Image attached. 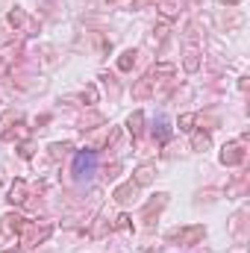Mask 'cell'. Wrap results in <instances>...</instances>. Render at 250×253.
I'll return each mask as SVG.
<instances>
[{
    "instance_id": "41",
    "label": "cell",
    "mask_w": 250,
    "mask_h": 253,
    "mask_svg": "<svg viewBox=\"0 0 250 253\" xmlns=\"http://www.w3.org/2000/svg\"><path fill=\"white\" fill-rule=\"evenodd\" d=\"M47 121H50V115H42V118H36V126L42 129V124H47Z\"/></svg>"
},
{
    "instance_id": "16",
    "label": "cell",
    "mask_w": 250,
    "mask_h": 253,
    "mask_svg": "<svg viewBox=\"0 0 250 253\" xmlns=\"http://www.w3.org/2000/svg\"><path fill=\"white\" fill-rule=\"evenodd\" d=\"M218 21H221V27H227V30H239V27L245 24V15H242L236 6H227V9L221 12V18H218Z\"/></svg>"
},
{
    "instance_id": "17",
    "label": "cell",
    "mask_w": 250,
    "mask_h": 253,
    "mask_svg": "<svg viewBox=\"0 0 250 253\" xmlns=\"http://www.w3.org/2000/svg\"><path fill=\"white\" fill-rule=\"evenodd\" d=\"M27 21H30V15H27L21 6H12V9L6 12V27H12L15 33H18V30H24V27H27Z\"/></svg>"
},
{
    "instance_id": "2",
    "label": "cell",
    "mask_w": 250,
    "mask_h": 253,
    "mask_svg": "<svg viewBox=\"0 0 250 253\" xmlns=\"http://www.w3.org/2000/svg\"><path fill=\"white\" fill-rule=\"evenodd\" d=\"M168 245H177V248H197L203 239H206V227L203 224H188V227H174L168 230Z\"/></svg>"
},
{
    "instance_id": "7",
    "label": "cell",
    "mask_w": 250,
    "mask_h": 253,
    "mask_svg": "<svg viewBox=\"0 0 250 253\" xmlns=\"http://www.w3.org/2000/svg\"><path fill=\"white\" fill-rule=\"evenodd\" d=\"M112 200H115L118 206H132V203L138 200V186H135L132 180H126V183H121L118 189L112 191Z\"/></svg>"
},
{
    "instance_id": "28",
    "label": "cell",
    "mask_w": 250,
    "mask_h": 253,
    "mask_svg": "<svg viewBox=\"0 0 250 253\" xmlns=\"http://www.w3.org/2000/svg\"><path fill=\"white\" fill-rule=\"evenodd\" d=\"M194 126H200V129L212 132V129L218 126V118H215V115H209V112H203V115H194Z\"/></svg>"
},
{
    "instance_id": "37",
    "label": "cell",
    "mask_w": 250,
    "mask_h": 253,
    "mask_svg": "<svg viewBox=\"0 0 250 253\" xmlns=\"http://www.w3.org/2000/svg\"><path fill=\"white\" fill-rule=\"evenodd\" d=\"M150 3H156V0H132V9H144V6H150Z\"/></svg>"
},
{
    "instance_id": "42",
    "label": "cell",
    "mask_w": 250,
    "mask_h": 253,
    "mask_svg": "<svg viewBox=\"0 0 250 253\" xmlns=\"http://www.w3.org/2000/svg\"><path fill=\"white\" fill-rule=\"evenodd\" d=\"M218 3H224V6H239L242 0H218Z\"/></svg>"
},
{
    "instance_id": "18",
    "label": "cell",
    "mask_w": 250,
    "mask_h": 253,
    "mask_svg": "<svg viewBox=\"0 0 250 253\" xmlns=\"http://www.w3.org/2000/svg\"><path fill=\"white\" fill-rule=\"evenodd\" d=\"M126 132L132 135V138H141L144 135V112L141 109H135V112H129V118H126Z\"/></svg>"
},
{
    "instance_id": "36",
    "label": "cell",
    "mask_w": 250,
    "mask_h": 253,
    "mask_svg": "<svg viewBox=\"0 0 250 253\" xmlns=\"http://www.w3.org/2000/svg\"><path fill=\"white\" fill-rule=\"evenodd\" d=\"M153 141H168V129H165V126L153 129Z\"/></svg>"
},
{
    "instance_id": "5",
    "label": "cell",
    "mask_w": 250,
    "mask_h": 253,
    "mask_svg": "<svg viewBox=\"0 0 250 253\" xmlns=\"http://www.w3.org/2000/svg\"><path fill=\"white\" fill-rule=\"evenodd\" d=\"M168 200H171V194L168 191H156L147 203H144V209H141V221H144V227H153V221L159 218V212L168 206Z\"/></svg>"
},
{
    "instance_id": "39",
    "label": "cell",
    "mask_w": 250,
    "mask_h": 253,
    "mask_svg": "<svg viewBox=\"0 0 250 253\" xmlns=\"http://www.w3.org/2000/svg\"><path fill=\"white\" fill-rule=\"evenodd\" d=\"M248 85H250V77H239V88L248 91Z\"/></svg>"
},
{
    "instance_id": "20",
    "label": "cell",
    "mask_w": 250,
    "mask_h": 253,
    "mask_svg": "<svg viewBox=\"0 0 250 253\" xmlns=\"http://www.w3.org/2000/svg\"><path fill=\"white\" fill-rule=\"evenodd\" d=\"M135 62H138V50L135 47H126V50H121V56H118V71L121 74H129L132 68H135Z\"/></svg>"
},
{
    "instance_id": "22",
    "label": "cell",
    "mask_w": 250,
    "mask_h": 253,
    "mask_svg": "<svg viewBox=\"0 0 250 253\" xmlns=\"http://www.w3.org/2000/svg\"><path fill=\"white\" fill-rule=\"evenodd\" d=\"M71 150H74L71 141H53V144L47 147V156H50L53 162H59V159H65V156H71Z\"/></svg>"
},
{
    "instance_id": "24",
    "label": "cell",
    "mask_w": 250,
    "mask_h": 253,
    "mask_svg": "<svg viewBox=\"0 0 250 253\" xmlns=\"http://www.w3.org/2000/svg\"><path fill=\"white\" fill-rule=\"evenodd\" d=\"M218 197H221L218 189H200L194 194V206H212V203H218Z\"/></svg>"
},
{
    "instance_id": "34",
    "label": "cell",
    "mask_w": 250,
    "mask_h": 253,
    "mask_svg": "<svg viewBox=\"0 0 250 253\" xmlns=\"http://www.w3.org/2000/svg\"><path fill=\"white\" fill-rule=\"evenodd\" d=\"M15 121H21V112H6V115H3V121H0V129H3V126H9V124H15Z\"/></svg>"
},
{
    "instance_id": "1",
    "label": "cell",
    "mask_w": 250,
    "mask_h": 253,
    "mask_svg": "<svg viewBox=\"0 0 250 253\" xmlns=\"http://www.w3.org/2000/svg\"><path fill=\"white\" fill-rule=\"evenodd\" d=\"M50 236H53V221H30L27 230H24L18 239H21V248H24V251H36V248L44 245Z\"/></svg>"
},
{
    "instance_id": "26",
    "label": "cell",
    "mask_w": 250,
    "mask_h": 253,
    "mask_svg": "<svg viewBox=\"0 0 250 253\" xmlns=\"http://www.w3.org/2000/svg\"><path fill=\"white\" fill-rule=\"evenodd\" d=\"M168 24H159V27H153V33H150V44H156V47H162L165 42H168Z\"/></svg>"
},
{
    "instance_id": "33",
    "label": "cell",
    "mask_w": 250,
    "mask_h": 253,
    "mask_svg": "<svg viewBox=\"0 0 250 253\" xmlns=\"http://www.w3.org/2000/svg\"><path fill=\"white\" fill-rule=\"evenodd\" d=\"M183 42H186V47H200V44H197V27L188 24L186 33H183Z\"/></svg>"
},
{
    "instance_id": "10",
    "label": "cell",
    "mask_w": 250,
    "mask_h": 253,
    "mask_svg": "<svg viewBox=\"0 0 250 253\" xmlns=\"http://www.w3.org/2000/svg\"><path fill=\"white\" fill-rule=\"evenodd\" d=\"M183 0H156V12L162 15V21L165 24H171V21H177L180 18V12H183Z\"/></svg>"
},
{
    "instance_id": "43",
    "label": "cell",
    "mask_w": 250,
    "mask_h": 253,
    "mask_svg": "<svg viewBox=\"0 0 250 253\" xmlns=\"http://www.w3.org/2000/svg\"><path fill=\"white\" fill-rule=\"evenodd\" d=\"M106 3H115V0H106Z\"/></svg>"
},
{
    "instance_id": "8",
    "label": "cell",
    "mask_w": 250,
    "mask_h": 253,
    "mask_svg": "<svg viewBox=\"0 0 250 253\" xmlns=\"http://www.w3.org/2000/svg\"><path fill=\"white\" fill-rule=\"evenodd\" d=\"M153 88H156V80L150 77V71L141 74V77L132 83V100H147V97H153Z\"/></svg>"
},
{
    "instance_id": "19",
    "label": "cell",
    "mask_w": 250,
    "mask_h": 253,
    "mask_svg": "<svg viewBox=\"0 0 250 253\" xmlns=\"http://www.w3.org/2000/svg\"><path fill=\"white\" fill-rule=\"evenodd\" d=\"M109 233H112V218L97 215V218H94V224H91V230H88V236H91V239H106Z\"/></svg>"
},
{
    "instance_id": "9",
    "label": "cell",
    "mask_w": 250,
    "mask_h": 253,
    "mask_svg": "<svg viewBox=\"0 0 250 253\" xmlns=\"http://www.w3.org/2000/svg\"><path fill=\"white\" fill-rule=\"evenodd\" d=\"M248 218H250L248 206H242V209H236V212H233V218H230V224H227V230H230V236H233V239H245Z\"/></svg>"
},
{
    "instance_id": "30",
    "label": "cell",
    "mask_w": 250,
    "mask_h": 253,
    "mask_svg": "<svg viewBox=\"0 0 250 253\" xmlns=\"http://www.w3.org/2000/svg\"><path fill=\"white\" fill-rule=\"evenodd\" d=\"M80 100H83L85 106H94V103H97V85H91V83H88V85L80 91Z\"/></svg>"
},
{
    "instance_id": "31",
    "label": "cell",
    "mask_w": 250,
    "mask_h": 253,
    "mask_svg": "<svg viewBox=\"0 0 250 253\" xmlns=\"http://www.w3.org/2000/svg\"><path fill=\"white\" fill-rule=\"evenodd\" d=\"M112 230H132V218H129L126 212L115 215V218H112Z\"/></svg>"
},
{
    "instance_id": "32",
    "label": "cell",
    "mask_w": 250,
    "mask_h": 253,
    "mask_svg": "<svg viewBox=\"0 0 250 253\" xmlns=\"http://www.w3.org/2000/svg\"><path fill=\"white\" fill-rule=\"evenodd\" d=\"M177 126H180V132H191L194 129V112H183L177 118Z\"/></svg>"
},
{
    "instance_id": "6",
    "label": "cell",
    "mask_w": 250,
    "mask_h": 253,
    "mask_svg": "<svg viewBox=\"0 0 250 253\" xmlns=\"http://www.w3.org/2000/svg\"><path fill=\"white\" fill-rule=\"evenodd\" d=\"M156 177H159V171H156V165H153V162H141V165L132 171V183H135L138 189L153 186V183H156Z\"/></svg>"
},
{
    "instance_id": "12",
    "label": "cell",
    "mask_w": 250,
    "mask_h": 253,
    "mask_svg": "<svg viewBox=\"0 0 250 253\" xmlns=\"http://www.w3.org/2000/svg\"><path fill=\"white\" fill-rule=\"evenodd\" d=\"M0 138L3 141H24V138H30V126L24 124V121H15V124H9V126H3L0 129Z\"/></svg>"
},
{
    "instance_id": "13",
    "label": "cell",
    "mask_w": 250,
    "mask_h": 253,
    "mask_svg": "<svg viewBox=\"0 0 250 253\" xmlns=\"http://www.w3.org/2000/svg\"><path fill=\"white\" fill-rule=\"evenodd\" d=\"M100 126H106V115L97 112V109H88V112L80 118V129H83V132H94V129H100Z\"/></svg>"
},
{
    "instance_id": "23",
    "label": "cell",
    "mask_w": 250,
    "mask_h": 253,
    "mask_svg": "<svg viewBox=\"0 0 250 253\" xmlns=\"http://www.w3.org/2000/svg\"><path fill=\"white\" fill-rule=\"evenodd\" d=\"M174 74H177L174 62H153V68H150V77H156V80H171Z\"/></svg>"
},
{
    "instance_id": "35",
    "label": "cell",
    "mask_w": 250,
    "mask_h": 253,
    "mask_svg": "<svg viewBox=\"0 0 250 253\" xmlns=\"http://www.w3.org/2000/svg\"><path fill=\"white\" fill-rule=\"evenodd\" d=\"M177 153H183V147H180V144H174V141H168V144H165V156L171 159V156H177Z\"/></svg>"
},
{
    "instance_id": "38",
    "label": "cell",
    "mask_w": 250,
    "mask_h": 253,
    "mask_svg": "<svg viewBox=\"0 0 250 253\" xmlns=\"http://www.w3.org/2000/svg\"><path fill=\"white\" fill-rule=\"evenodd\" d=\"M0 253H24V248L21 245H9V248H3Z\"/></svg>"
},
{
    "instance_id": "29",
    "label": "cell",
    "mask_w": 250,
    "mask_h": 253,
    "mask_svg": "<svg viewBox=\"0 0 250 253\" xmlns=\"http://www.w3.org/2000/svg\"><path fill=\"white\" fill-rule=\"evenodd\" d=\"M100 83H103V88H106V91H109L112 97L118 94V80H115V74H109V71H103V74H100Z\"/></svg>"
},
{
    "instance_id": "15",
    "label": "cell",
    "mask_w": 250,
    "mask_h": 253,
    "mask_svg": "<svg viewBox=\"0 0 250 253\" xmlns=\"http://www.w3.org/2000/svg\"><path fill=\"white\" fill-rule=\"evenodd\" d=\"M212 147V135L206 129H191V138H188V150L194 153H206Z\"/></svg>"
},
{
    "instance_id": "40",
    "label": "cell",
    "mask_w": 250,
    "mask_h": 253,
    "mask_svg": "<svg viewBox=\"0 0 250 253\" xmlns=\"http://www.w3.org/2000/svg\"><path fill=\"white\" fill-rule=\"evenodd\" d=\"M6 42H9V36H6V27L0 24V44H6Z\"/></svg>"
},
{
    "instance_id": "25",
    "label": "cell",
    "mask_w": 250,
    "mask_h": 253,
    "mask_svg": "<svg viewBox=\"0 0 250 253\" xmlns=\"http://www.w3.org/2000/svg\"><path fill=\"white\" fill-rule=\"evenodd\" d=\"M15 153H18L24 162H30V159L36 156V141H33V138H24V141H18V144H15Z\"/></svg>"
},
{
    "instance_id": "21",
    "label": "cell",
    "mask_w": 250,
    "mask_h": 253,
    "mask_svg": "<svg viewBox=\"0 0 250 253\" xmlns=\"http://www.w3.org/2000/svg\"><path fill=\"white\" fill-rule=\"evenodd\" d=\"M224 194H227V200L245 197V194H248V177H245V174H239V177H236V180L227 186V191H224Z\"/></svg>"
},
{
    "instance_id": "4",
    "label": "cell",
    "mask_w": 250,
    "mask_h": 253,
    "mask_svg": "<svg viewBox=\"0 0 250 253\" xmlns=\"http://www.w3.org/2000/svg\"><path fill=\"white\" fill-rule=\"evenodd\" d=\"M27 224H30V218L12 209V212H6V215L0 218V233H3L6 239H18V236L27 230Z\"/></svg>"
},
{
    "instance_id": "14",
    "label": "cell",
    "mask_w": 250,
    "mask_h": 253,
    "mask_svg": "<svg viewBox=\"0 0 250 253\" xmlns=\"http://www.w3.org/2000/svg\"><path fill=\"white\" fill-rule=\"evenodd\" d=\"M203 65V50L200 47H186L183 50V71L186 74H197Z\"/></svg>"
},
{
    "instance_id": "3",
    "label": "cell",
    "mask_w": 250,
    "mask_h": 253,
    "mask_svg": "<svg viewBox=\"0 0 250 253\" xmlns=\"http://www.w3.org/2000/svg\"><path fill=\"white\" fill-rule=\"evenodd\" d=\"M245 159H248L245 138H233V141H227V144L221 147V153H218V162H221L224 168H242Z\"/></svg>"
},
{
    "instance_id": "27",
    "label": "cell",
    "mask_w": 250,
    "mask_h": 253,
    "mask_svg": "<svg viewBox=\"0 0 250 253\" xmlns=\"http://www.w3.org/2000/svg\"><path fill=\"white\" fill-rule=\"evenodd\" d=\"M124 171V165L121 162H109V165H103V171H100V177H103V183H112V180H118V174Z\"/></svg>"
},
{
    "instance_id": "11",
    "label": "cell",
    "mask_w": 250,
    "mask_h": 253,
    "mask_svg": "<svg viewBox=\"0 0 250 253\" xmlns=\"http://www.w3.org/2000/svg\"><path fill=\"white\" fill-rule=\"evenodd\" d=\"M6 200L12 203V206H24L27 200H30V186H27V180H15L12 186H9V194H6Z\"/></svg>"
}]
</instances>
